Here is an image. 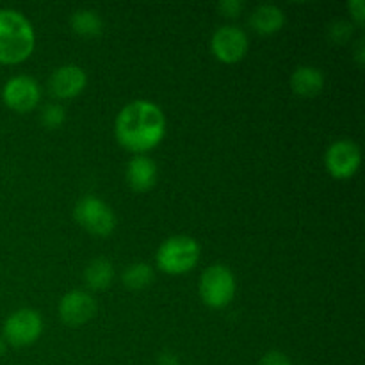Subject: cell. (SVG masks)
<instances>
[{
	"mask_svg": "<svg viewBox=\"0 0 365 365\" xmlns=\"http://www.w3.org/2000/svg\"><path fill=\"white\" fill-rule=\"evenodd\" d=\"M31 21L14 9H0V64L24 63L34 50Z\"/></svg>",
	"mask_w": 365,
	"mask_h": 365,
	"instance_id": "cell-2",
	"label": "cell"
},
{
	"mask_svg": "<svg viewBox=\"0 0 365 365\" xmlns=\"http://www.w3.org/2000/svg\"><path fill=\"white\" fill-rule=\"evenodd\" d=\"M292 91L303 98H312L319 95L324 88V75L319 68L314 66H299L291 75Z\"/></svg>",
	"mask_w": 365,
	"mask_h": 365,
	"instance_id": "cell-13",
	"label": "cell"
},
{
	"mask_svg": "<svg viewBox=\"0 0 365 365\" xmlns=\"http://www.w3.org/2000/svg\"><path fill=\"white\" fill-rule=\"evenodd\" d=\"M114 132L123 148L141 155L160 145L166 135V118L155 103L135 100L120 110Z\"/></svg>",
	"mask_w": 365,
	"mask_h": 365,
	"instance_id": "cell-1",
	"label": "cell"
},
{
	"mask_svg": "<svg viewBox=\"0 0 365 365\" xmlns=\"http://www.w3.org/2000/svg\"><path fill=\"white\" fill-rule=\"evenodd\" d=\"M86 84H88L86 71L75 64H64V66L57 68L48 82L52 95L61 100H70L78 96L84 91Z\"/></svg>",
	"mask_w": 365,
	"mask_h": 365,
	"instance_id": "cell-11",
	"label": "cell"
},
{
	"mask_svg": "<svg viewBox=\"0 0 365 365\" xmlns=\"http://www.w3.org/2000/svg\"><path fill=\"white\" fill-rule=\"evenodd\" d=\"M157 365H180V362H178V359L173 353H163L159 360H157Z\"/></svg>",
	"mask_w": 365,
	"mask_h": 365,
	"instance_id": "cell-23",
	"label": "cell"
},
{
	"mask_svg": "<svg viewBox=\"0 0 365 365\" xmlns=\"http://www.w3.org/2000/svg\"><path fill=\"white\" fill-rule=\"evenodd\" d=\"M6 348H7V344H6V341H4L2 337H0V356L4 355V353H6Z\"/></svg>",
	"mask_w": 365,
	"mask_h": 365,
	"instance_id": "cell-24",
	"label": "cell"
},
{
	"mask_svg": "<svg viewBox=\"0 0 365 365\" xmlns=\"http://www.w3.org/2000/svg\"><path fill=\"white\" fill-rule=\"evenodd\" d=\"M71 29L77 36L82 38H96L102 32V18L98 16V13L91 9H78L71 14Z\"/></svg>",
	"mask_w": 365,
	"mask_h": 365,
	"instance_id": "cell-16",
	"label": "cell"
},
{
	"mask_svg": "<svg viewBox=\"0 0 365 365\" xmlns=\"http://www.w3.org/2000/svg\"><path fill=\"white\" fill-rule=\"evenodd\" d=\"M253 31L259 32L262 36L274 34L280 31L285 24V14L280 7L271 6V4H262L253 11L252 18H250Z\"/></svg>",
	"mask_w": 365,
	"mask_h": 365,
	"instance_id": "cell-14",
	"label": "cell"
},
{
	"mask_svg": "<svg viewBox=\"0 0 365 365\" xmlns=\"http://www.w3.org/2000/svg\"><path fill=\"white\" fill-rule=\"evenodd\" d=\"M210 48L217 61L225 64H235L248 52V36L235 25H225L214 32Z\"/></svg>",
	"mask_w": 365,
	"mask_h": 365,
	"instance_id": "cell-8",
	"label": "cell"
},
{
	"mask_svg": "<svg viewBox=\"0 0 365 365\" xmlns=\"http://www.w3.org/2000/svg\"><path fill=\"white\" fill-rule=\"evenodd\" d=\"M353 34V27L348 24V21H337V24L331 25L330 29V38L334 43H346L349 39V36Z\"/></svg>",
	"mask_w": 365,
	"mask_h": 365,
	"instance_id": "cell-19",
	"label": "cell"
},
{
	"mask_svg": "<svg viewBox=\"0 0 365 365\" xmlns=\"http://www.w3.org/2000/svg\"><path fill=\"white\" fill-rule=\"evenodd\" d=\"M127 182L132 191H150L157 182L155 163L146 155H135L127 166Z\"/></svg>",
	"mask_w": 365,
	"mask_h": 365,
	"instance_id": "cell-12",
	"label": "cell"
},
{
	"mask_svg": "<svg viewBox=\"0 0 365 365\" xmlns=\"http://www.w3.org/2000/svg\"><path fill=\"white\" fill-rule=\"evenodd\" d=\"M153 277H155V274H153L152 266H148V264L145 262H135L130 264V266L123 271L121 280H123L125 287L130 289V291H143V289H146L152 284Z\"/></svg>",
	"mask_w": 365,
	"mask_h": 365,
	"instance_id": "cell-17",
	"label": "cell"
},
{
	"mask_svg": "<svg viewBox=\"0 0 365 365\" xmlns=\"http://www.w3.org/2000/svg\"><path fill=\"white\" fill-rule=\"evenodd\" d=\"M41 98L38 82L27 75H18L9 78L2 89V100L14 113H29L38 106Z\"/></svg>",
	"mask_w": 365,
	"mask_h": 365,
	"instance_id": "cell-9",
	"label": "cell"
},
{
	"mask_svg": "<svg viewBox=\"0 0 365 365\" xmlns=\"http://www.w3.org/2000/svg\"><path fill=\"white\" fill-rule=\"evenodd\" d=\"M242 7L245 4L241 0H223L217 4V11L227 18H237L242 13Z\"/></svg>",
	"mask_w": 365,
	"mask_h": 365,
	"instance_id": "cell-20",
	"label": "cell"
},
{
	"mask_svg": "<svg viewBox=\"0 0 365 365\" xmlns=\"http://www.w3.org/2000/svg\"><path fill=\"white\" fill-rule=\"evenodd\" d=\"M200 245L189 235H175L164 241L157 252V266L168 274H185L198 264Z\"/></svg>",
	"mask_w": 365,
	"mask_h": 365,
	"instance_id": "cell-3",
	"label": "cell"
},
{
	"mask_svg": "<svg viewBox=\"0 0 365 365\" xmlns=\"http://www.w3.org/2000/svg\"><path fill=\"white\" fill-rule=\"evenodd\" d=\"M73 217L86 232L98 237L113 234L116 227V216L113 209L96 196H84L73 209Z\"/></svg>",
	"mask_w": 365,
	"mask_h": 365,
	"instance_id": "cell-5",
	"label": "cell"
},
{
	"mask_svg": "<svg viewBox=\"0 0 365 365\" xmlns=\"http://www.w3.org/2000/svg\"><path fill=\"white\" fill-rule=\"evenodd\" d=\"M96 314V302L86 291H71L59 303V317L64 324L75 328L91 321Z\"/></svg>",
	"mask_w": 365,
	"mask_h": 365,
	"instance_id": "cell-10",
	"label": "cell"
},
{
	"mask_svg": "<svg viewBox=\"0 0 365 365\" xmlns=\"http://www.w3.org/2000/svg\"><path fill=\"white\" fill-rule=\"evenodd\" d=\"M66 121V110L59 103H48L41 110V123L46 128H59Z\"/></svg>",
	"mask_w": 365,
	"mask_h": 365,
	"instance_id": "cell-18",
	"label": "cell"
},
{
	"mask_svg": "<svg viewBox=\"0 0 365 365\" xmlns=\"http://www.w3.org/2000/svg\"><path fill=\"white\" fill-rule=\"evenodd\" d=\"M360 163H362V152H360L359 145L349 139L335 141L324 155L328 173L337 180L351 178L359 171Z\"/></svg>",
	"mask_w": 365,
	"mask_h": 365,
	"instance_id": "cell-7",
	"label": "cell"
},
{
	"mask_svg": "<svg viewBox=\"0 0 365 365\" xmlns=\"http://www.w3.org/2000/svg\"><path fill=\"white\" fill-rule=\"evenodd\" d=\"M84 280L89 289L103 291L114 280V266L107 259H95L84 271Z\"/></svg>",
	"mask_w": 365,
	"mask_h": 365,
	"instance_id": "cell-15",
	"label": "cell"
},
{
	"mask_svg": "<svg viewBox=\"0 0 365 365\" xmlns=\"http://www.w3.org/2000/svg\"><path fill=\"white\" fill-rule=\"evenodd\" d=\"M349 11H351L353 18H355V21L359 25H362L365 21V4L364 0H351V2L348 4Z\"/></svg>",
	"mask_w": 365,
	"mask_h": 365,
	"instance_id": "cell-22",
	"label": "cell"
},
{
	"mask_svg": "<svg viewBox=\"0 0 365 365\" xmlns=\"http://www.w3.org/2000/svg\"><path fill=\"white\" fill-rule=\"evenodd\" d=\"M200 296L210 309H225L235 296V278L223 264H214L200 278Z\"/></svg>",
	"mask_w": 365,
	"mask_h": 365,
	"instance_id": "cell-4",
	"label": "cell"
},
{
	"mask_svg": "<svg viewBox=\"0 0 365 365\" xmlns=\"http://www.w3.org/2000/svg\"><path fill=\"white\" fill-rule=\"evenodd\" d=\"M260 365H292L289 356L282 351H269L262 356Z\"/></svg>",
	"mask_w": 365,
	"mask_h": 365,
	"instance_id": "cell-21",
	"label": "cell"
},
{
	"mask_svg": "<svg viewBox=\"0 0 365 365\" xmlns=\"http://www.w3.org/2000/svg\"><path fill=\"white\" fill-rule=\"evenodd\" d=\"M43 319L32 309H20L11 314L4 323V341L13 348L31 346L41 337Z\"/></svg>",
	"mask_w": 365,
	"mask_h": 365,
	"instance_id": "cell-6",
	"label": "cell"
}]
</instances>
